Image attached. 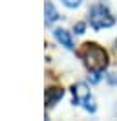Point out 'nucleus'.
<instances>
[{"label":"nucleus","mask_w":117,"mask_h":121,"mask_svg":"<svg viewBox=\"0 0 117 121\" xmlns=\"http://www.w3.org/2000/svg\"><path fill=\"white\" fill-rule=\"evenodd\" d=\"M77 57H79L84 66H86L90 72H102V70L108 66V53L104 48H101L95 42H84L82 48L77 52Z\"/></svg>","instance_id":"f257e3e1"},{"label":"nucleus","mask_w":117,"mask_h":121,"mask_svg":"<svg viewBox=\"0 0 117 121\" xmlns=\"http://www.w3.org/2000/svg\"><path fill=\"white\" fill-rule=\"evenodd\" d=\"M90 24H92L93 30L110 28V26L115 24V17L110 13V9L104 4H95L90 11Z\"/></svg>","instance_id":"f03ea898"},{"label":"nucleus","mask_w":117,"mask_h":121,"mask_svg":"<svg viewBox=\"0 0 117 121\" xmlns=\"http://www.w3.org/2000/svg\"><path fill=\"white\" fill-rule=\"evenodd\" d=\"M71 94H73V103L75 105H82L84 106V110L88 112H95V101L92 97V94L88 90V86L84 83H77L71 86Z\"/></svg>","instance_id":"7ed1b4c3"},{"label":"nucleus","mask_w":117,"mask_h":121,"mask_svg":"<svg viewBox=\"0 0 117 121\" xmlns=\"http://www.w3.org/2000/svg\"><path fill=\"white\" fill-rule=\"evenodd\" d=\"M62 97H64V90H62V88H58V86L48 88V90H46V106H48V108L55 106Z\"/></svg>","instance_id":"20e7f679"},{"label":"nucleus","mask_w":117,"mask_h":121,"mask_svg":"<svg viewBox=\"0 0 117 121\" xmlns=\"http://www.w3.org/2000/svg\"><path fill=\"white\" fill-rule=\"evenodd\" d=\"M53 35H55V39H57L60 44L64 46V48H68V50H73V40H71V35H70V31L62 30V28H58V30L53 31Z\"/></svg>","instance_id":"39448f33"},{"label":"nucleus","mask_w":117,"mask_h":121,"mask_svg":"<svg viewBox=\"0 0 117 121\" xmlns=\"http://www.w3.org/2000/svg\"><path fill=\"white\" fill-rule=\"evenodd\" d=\"M44 15H46V24H48V26L53 24L58 18L57 9H55V6H53L51 2H46V4H44Z\"/></svg>","instance_id":"423d86ee"},{"label":"nucleus","mask_w":117,"mask_h":121,"mask_svg":"<svg viewBox=\"0 0 117 121\" xmlns=\"http://www.w3.org/2000/svg\"><path fill=\"white\" fill-rule=\"evenodd\" d=\"M80 2H82V0H62V4H64L66 8H70V9L79 8V6H80Z\"/></svg>","instance_id":"0eeeda50"},{"label":"nucleus","mask_w":117,"mask_h":121,"mask_svg":"<svg viewBox=\"0 0 117 121\" xmlns=\"http://www.w3.org/2000/svg\"><path fill=\"white\" fill-rule=\"evenodd\" d=\"M84 28H86V24L84 22H79L75 26V33H84Z\"/></svg>","instance_id":"6e6552de"},{"label":"nucleus","mask_w":117,"mask_h":121,"mask_svg":"<svg viewBox=\"0 0 117 121\" xmlns=\"http://www.w3.org/2000/svg\"><path fill=\"white\" fill-rule=\"evenodd\" d=\"M106 79H108V83H110V84H115V83H117L115 73H108V75H106Z\"/></svg>","instance_id":"1a4fd4ad"},{"label":"nucleus","mask_w":117,"mask_h":121,"mask_svg":"<svg viewBox=\"0 0 117 121\" xmlns=\"http://www.w3.org/2000/svg\"><path fill=\"white\" fill-rule=\"evenodd\" d=\"M115 116H117V105H115Z\"/></svg>","instance_id":"9d476101"}]
</instances>
